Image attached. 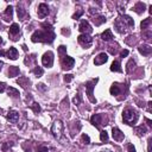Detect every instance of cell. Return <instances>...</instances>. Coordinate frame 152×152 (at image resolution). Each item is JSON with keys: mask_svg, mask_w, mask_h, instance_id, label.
Returning <instances> with one entry per match:
<instances>
[{"mask_svg": "<svg viewBox=\"0 0 152 152\" xmlns=\"http://www.w3.org/2000/svg\"><path fill=\"white\" fill-rule=\"evenodd\" d=\"M43 30H37L34 32V35L31 36V40L34 43L42 42V43H52L55 39V32L50 24L48 23H43L42 24Z\"/></svg>", "mask_w": 152, "mask_h": 152, "instance_id": "obj_1", "label": "cell"}, {"mask_svg": "<svg viewBox=\"0 0 152 152\" xmlns=\"http://www.w3.org/2000/svg\"><path fill=\"white\" fill-rule=\"evenodd\" d=\"M134 26V21L129 16H123L120 18H118L114 23V27L119 34H124L126 31V27H133Z\"/></svg>", "mask_w": 152, "mask_h": 152, "instance_id": "obj_2", "label": "cell"}, {"mask_svg": "<svg viewBox=\"0 0 152 152\" xmlns=\"http://www.w3.org/2000/svg\"><path fill=\"white\" fill-rule=\"evenodd\" d=\"M138 119H139V114L134 110H132V108H126L123 112V120L127 125H132V126L136 125Z\"/></svg>", "mask_w": 152, "mask_h": 152, "instance_id": "obj_3", "label": "cell"}, {"mask_svg": "<svg viewBox=\"0 0 152 152\" xmlns=\"http://www.w3.org/2000/svg\"><path fill=\"white\" fill-rule=\"evenodd\" d=\"M97 82V79L95 80H90L88 82H86V92H87V95H88V99L92 103H96V99L93 96V90H94V87H95V83Z\"/></svg>", "mask_w": 152, "mask_h": 152, "instance_id": "obj_4", "label": "cell"}, {"mask_svg": "<svg viewBox=\"0 0 152 152\" xmlns=\"http://www.w3.org/2000/svg\"><path fill=\"white\" fill-rule=\"evenodd\" d=\"M62 132H63V124L61 120H57L53 123L52 127H51V133L53 134L56 139H61V136H62Z\"/></svg>", "mask_w": 152, "mask_h": 152, "instance_id": "obj_5", "label": "cell"}, {"mask_svg": "<svg viewBox=\"0 0 152 152\" xmlns=\"http://www.w3.org/2000/svg\"><path fill=\"white\" fill-rule=\"evenodd\" d=\"M61 64H62V69L63 70H70V69H73L74 64H75V60L73 57L66 55V56H63L61 58Z\"/></svg>", "mask_w": 152, "mask_h": 152, "instance_id": "obj_6", "label": "cell"}, {"mask_svg": "<svg viewBox=\"0 0 152 152\" xmlns=\"http://www.w3.org/2000/svg\"><path fill=\"white\" fill-rule=\"evenodd\" d=\"M18 55H19V52L18 50L14 48V47H11L7 51H3V50H0V56H5L10 60H17L18 58Z\"/></svg>", "mask_w": 152, "mask_h": 152, "instance_id": "obj_7", "label": "cell"}, {"mask_svg": "<svg viewBox=\"0 0 152 152\" xmlns=\"http://www.w3.org/2000/svg\"><path fill=\"white\" fill-rule=\"evenodd\" d=\"M53 52L52 51H48L45 52L44 55H43L42 57V63H43V66H45L48 68H51L53 66Z\"/></svg>", "mask_w": 152, "mask_h": 152, "instance_id": "obj_8", "label": "cell"}, {"mask_svg": "<svg viewBox=\"0 0 152 152\" xmlns=\"http://www.w3.org/2000/svg\"><path fill=\"white\" fill-rule=\"evenodd\" d=\"M77 40H79L80 44H81L82 47H84L86 49L89 48V47L92 45V43H93V38H92L89 35H86V34L80 35V36L77 37Z\"/></svg>", "mask_w": 152, "mask_h": 152, "instance_id": "obj_9", "label": "cell"}, {"mask_svg": "<svg viewBox=\"0 0 152 152\" xmlns=\"http://www.w3.org/2000/svg\"><path fill=\"white\" fill-rule=\"evenodd\" d=\"M79 30L82 32V34H86V35H89L90 32L93 31L90 24H89L87 20H84V19L81 20V23H80V25H79Z\"/></svg>", "mask_w": 152, "mask_h": 152, "instance_id": "obj_10", "label": "cell"}, {"mask_svg": "<svg viewBox=\"0 0 152 152\" xmlns=\"http://www.w3.org/2000/svg\"><path fill=\"white\" fill-rule=\"evenodd\" d=\"M48 14H49V6L44 3L39 4V6H38V17L40 19H43V18H45Z\"/></svg>", "mask_w": 152, "mask_h": 152, "instance_id": "obj_11", "label": "cell"}, {"mask_svg": "<svg viewBox=\"0 0 152 152\" xmlns=\"http://www.w3.org/2000/svg\"><path fill=\"white\" fill-rule=\"evenodd\" d=\"M107 61H108L107 53L101 52V53H99V55H97V56L95 57V60H94V64H95V66H102V64H105Z\"/></svg>", "mask_w": 152, "mask_h": 152, "instance_id": "obj_12", "label": "cell"}, {"mask_svg": "<svg viewBox=\"0 0 152 152\" xmlns=\"http://www.w3.org/2000/svg\"><path fill=\"white\" fill-rule=\"evenodd\" d=\"M112 136H113V139L116 140V142H123L124 138H125V134L118 127H113L112 128Z\"/></svg>", "mask_w": 152, "mask_h": 152, "instance_id": "obj_13", "label": "cell"}, {"mask_svg": "<svg viewBox=\"0 0 152 152\" xmlns=\"http://www.w3.org/2000/svg\"><path fill=\"white\" fill-rule=\"evenodd\" d=\"M90 123L93 126H95L96 128H100L101 124H102V115L101 114H94L90 118Z\"/></svg>", "mask_w": 152, "mask_h": 152, "instance_id": "obj_14", "label": "cell"}, {"mask_svg": "<svg viewBox=\"0 0 152 152\" xmlns=\"http://www.w3.org/2000/svg\"><path fill=\"white\" fill-rule=\"evenodd\" d=\"M19 32H20V27H19V25H18V24L13 23L12 25L10 26V35H11V37H12V39H13V40H17L16 36H17V35H19Z\"/></svg>", "mask_w": 152, "mask_h": 152, "instance_id": "obj_15", "label": "cell"}, {"mask_svg": "<svg viewBox=\"0 0 152 152\" xmlns=\"http://www.w3.org/2000/svg\"><path fill=\"white\" fill-rule=\"evenodd\" d=\"M6 118H7V120L11 121V123H17V121H18V119H19V113H18L17 111L11 110V111H8Z\"/></svg>", "mask_w": 152, "mask_h": 152, "instance_id": "obj_16", "label": "cell"}, {"mask_svg": "<svg viewBox=\"0 0 152 152\" xmlns=\"http://www.w3.org/2000/svg\"><path fill=\"white\" fill-rule=\"evenodd\" d=\"M138 50H139V52L142 53V55H144V56H150L151 52H152V48H151L150 45H140V47L138 48Z\"/></svg>", "mask_w": 152, "mask_h": 152, "instance_id": "obj_17", "label": "cell"}, {"mask_svg": "<svg viewBox=\"0 0 152 152\" xmlns=\"http://www.w3.org/2000/svg\"><path fill=\"white\" fill-rule=\"evenodd\" d=\"M145 8H146L145 4H144V3H142V1H139V3H137V4L134 5L133 11H136V12H137L138 14H142V13H144Z\"/></svg>", "mask_w": 152, "mask_h": 152, "instance_id": "obj_18", "label": "cell"}, {"mask_svg": "<svg viewBox=\"0 0 152 152\" xmlns=\"http://www.w3.org/2000/svg\"><path fill=\"white\" fill-rule=\"evenodd\" d=\"M12 16H13V7L10 5V6H7V8L5 10V12H4V19L6 21H8V20L12 19Z\"/></svg>", "mask_w": 152, "mask_h": 152, "instance_id": "obj_19", "label": "cell"}, {"mask_svg": "<svg viewBox=\"0 0 152 152\" xmlns=\"http://www.w3.org/2000/svg\"><path fill=\"white\" fill-rule=\"evenodd\" d=\"M110 92H111V94H112L113 96H116V95H119V94H120V92H121L120 84H119V83H113V84L111 86V89H110Z\"/></svg>", "mask_w": 152, "mask_h": 152, "instance_id": "obj_20", "label": "cell"}, {"mask_svg": "<svg viewBox=\"0 0 152 152\" xmlns=\"http://www.w3.org/2000/svg\"><path fill=\"white\" fill-rule=\"evenodd\" d=\"M20 70H19V67H16V66H12L8 68V77H14V76L19 75Z\"/></svg>", "mask_w": 152, "mask_h": 152, "instance_id": "obj_21", "label": "cell"}, {"mask_svg": "<svg viewBox=\"0 0 152 152\" xmlns=\"http://www.w3.org/2000/svg\"><path fill=\"white\" fill-rule=\"evenodd\" d=\"M101 38L103 39V40H111L112 38H113V34H112V31L110 30V29H107V30H105V32H102V35H101Z\"/></svg>", "mask_w": 152, "mask_h": 152, "instance_id": "obj_22", "label": "cell"}, {"mask_svg": "<svg viewBox=\"0 0 152 152\" xmlns=\"http://www.w3.org/2000/svg\"><path fill=\"white\" fill-rule=\"evenodd\" d=\"M111 70L112 71H116V73H121L123 69H121V64L119 61H114L112 63V66H111Z\"/></svg>", "mask_w": 152, "mask_h": 152, "instance_id": "obj_23", "label": "cell"}, {"mask_svg": "<svg viewBox=\"0 0 152 152\" xmlns=\"http://www.w3.org/2000/svg\"><path fill=\"white\" fill-rule=\"evenodd\" d=\"M93 21H94V24H95L96 26H100L101 24L106 23V18H105L103 16H97V17H94Z\"/></svg>", "mask_w": 152, "mask_h": 152, "instance_id": "obj_24", "label": "cell"}, {"mask_svg": "<svg viewBox=\"0 0 152 152\" xmlns=\"http://www.w3.org/2000/svg\"><path fill=\"white\" fill-rule=\"evenodd\" d=\"M7 94L10 96H12V97H18L19 96V90L13 88V87H8V88H7Z\"/></svg>", "mask_w": 152, "mask_h": 152, "instance_id": "obj_25", "label": "cell"}, {"mask_svg": "<svg viewBox=\"0 0 152 152\" xmlns=\"http://www.w3.org/2000/svg\"><path fill=\"white\" fill-rule=\"evenodd\" d=\"M17 82L23 87V88H27V86H29V83H30V80L27 79V77H20V79H18L17 80Z\"/></svg>", "mask_w": 152, "mask_h": 152, "instance_id": "obj_26", "label": "cell"}, {"mask_svg": "<svg viewBox=\"0 0 152 152\" xmlns=\"http://www.w3.org/2000/svg\"><path fill=\"white\" fill-rule=\"evenodd\" d=\"M150 24H151V18H146V19H144L142 23H140V27H142V31H145V30H147V27L150 26Z\"/></svg>", "mask_w": 152, "mask_h": 152, "instance_id": "obj_27", "label": "cell"}, {"mask_svg": "<svg viewBox=\"0 0 152 152\" xmlns=\"http://www.w3.org/2000/svg\"><path fill=\"white\" fill-rule=\"evenodd\" d=\"M17 13H18V18L19 19H23L25 16H26V11L21 7L20 5H18V7H17Z\"/></svg>", "mask_w": 152, "mask_h": 152, "instance_id": "obj_28", "label": "cell"}, {"mask_svg": "<svg viewBox=\"0 0 152 152\" xmlns=\"http://www.w3.org/2000/svg\"><path fill=\"white\" fill-rule=\"evenodd\" d=\"M136 133H138V136H144V134L146 133V127H145L144 125L138 126V127L136 128Z\"/></svg>", "mask_w": 152, "mask_h": 152, "instance_id": "obj_29", "label": "cell"}, {"mask_svg": "<svg viewBox=\"0 0 152 152\" xmlns=\"http://www.w3.org/2000/svg\"><path fill=\"white\" fill-rule=\"evenodd\" d=\"M32 71H34V74L37 76V77H40V76H43V74H44V70H43V68L42 67H36L34 70H32Z\"/></svg>", "mask_w": 152, "mask_h": 152, "instance_id": "obj_30", "label": "cell"}, {"mask_svg": "<svg viewBox=\"0 0 152 152\" xmlns=\"http://www.w3.org/2000/svg\"><path fill=\"white\" fill-rule=\"evenodd\" d=\"M127 68H126V71L127 73H131L132 71V69L136 67V62L133 61V60H129V62L127 63V66H126Z\"/></svg>", "mask_w": 152, "mask_h": 152, "instance_id": "obj_31", "label": "cell"}, {"mask_svg": "<svg viewBox=\"0 0 152 152\" xmlns=\"http://www.w3.org/2000/svg\"><path fill=\"white\" fill-rule=\"evenodd\" d=\"M30 107H31V110L34 111L35 113H37V114L40 112V106H39V103H37V102H34Z\"/></svg>", "mask_w": 152, "mask_h": 152, "instance_id": "obj_32", "label": "cell"}, {"mask_svg": "<svg viewBox=\"0 0 152 152\" xmlns=\"http://www.w3.org/2000/svg\"><path fill=\"white\" fill-rule=\"evenodd\" d=\"M58 52H60V55H61L62 57L66 56V55H67V47L60 45V47H58Z\"/></svg>", "mask_w": 152, "mask_h": 152, "instance_id": "obj_33", "label": "cell"}, {"mask_svg": "<svg viewBox=\"0 0 152 152\" xmlns=\"http://www.w3.org/2000/svg\"><path fill=\"white\" fill-rule=\"evenodd\" d=\"M100 140H101V142H107V140H108V134H107L106 131H101V133H100Z\"/></svg>", "mask_w": 152, "mask_h": 152, "instance_id": "obj_34", "label": "cell"}, {"mask_svg": "<svg viewBox=\"0 0 152 152\" xmlns=\"http://www.w3.org/2000/svg\"><path fill=\"white\" fill-rule=\"evenodd\" d=\"M11 146H13V143H4L3 144V152H7V150H8V147H11Z\"/></svg>", "mask_w": 152, "mask_h": 152, "instance_id": "obj_35", "label": "cell"}, {"mask_svg": "<svg viewBox=\"0 0 152 152\" xmlns=\"http://www.w3.org/2000/svg\"><path fill=\"white\" fill-rule=\"evenodd\" d=\"M82 142L84 144H90V139H89V136H87V134H82Z\"/></svg>", "mask_w": 152, "mask_h": 152, "instance_id": "obj_36", "label": "cell"}, {"mask_svg": "<svg viewBox=\"0 0 152 152\" xmlns=\"http://www.w3.org/2000/svg\"><path fill=\"white\" fill-rule=\"evenodd\" d=\"M82 14H83V10H79L77 12H76V13L73 16V19H79V18H80Z\"/></svg>", "mask_w": 152, "mask_h": 152, "instance_id": "obj_37", "label": "cell"}, {"mask_svg": "<svg viewBox=\"0 0 152 152\" xmlns=\"http://www.w3.org/2000/svg\"><path fill=\"white\" fill-rule=\"evenodd\" d=\"M81 101H82L81 95H80V94H77V95L75 96V99H74V103H75V105H80V103H81Z\"/></svg>", "mask_w": 152, "mask_h": 152, "instance_id": "obj_38", "label": "cell"}, {"mask_svg": "<svg viewBox=\"0 0 152 152\" xmlns=\"http://www.w3.org/2000/svg\"><path fill=\"white\" fill-rule=\"evenodd\" d=\"M71 80H73V75H71V74H67V75H64V81H66L67 83L71 82Z\"/></svg>", "mask_w": 152, "mask_h": 152, "instance_id": "obj_39", "label": "cell"}, {"mask_svg": "<svg viewBox=\"0 0 152 152\" xmlns=\"http://www.w3.org/2000/svg\"><path fill=\"white\" fill-rule=\"evenodd\" d=\"M48 147L47 146H38L37 147V152H48Z\"/></svg>", "mask_w": 152, "mask_h": 152, "instance_id": "obj_40", "label": "cell"}, {"mask_svg": "<svg viewBox=\"0 0 152 152\" xmlns=\"http://www.w3.org/2000/svg\"><path fill=\"white\" fill-rule=\"evenodd\" d=\"M127 150H128V152H137V151H136V147H134L132 144H128V145H127Z\"/></svg>", "mask_w": 152, "mask_h": 152, "instance_id": "obj_41", "label": "cell"}, {"mask_svg": "<svg viewBox=\"0 0 152 152\" xmlns=\"http://www.w3.org/2000/svg\"><path fill=\"white\" fill-rule=\"evenodd\" d=\"M5 89H6V83L5 82H0V93L5 92Z\"/></svg>", "mask_w": 152, "mask_h": 152, "instance_id": "obj_42", "label": "cell"}, {"mask_svg": "<svg viewBox=\"0 0 152 152\" xmlns=\"http://www.w3.org/2000/svg\"><path fill=\"white\" fill-rule=\"evenodd\" d=\"M151 144H152V138H149L147 140V151L151 152Z\"/></svg>", "mask_w": 152, "mask_h": 152, "instance_id": "obj_43", "label": "cell"}, {"mask_svg": "<svg viewBox=\"0 0 152 152\" xmlns=\"http://www.w3.org/2000/svg\"><path fill=\"white\" fill-rule=\"evenodd\" d=\"M128 53H129V52H128V50H123V51H121V53H120V55H121V57L124 58V57L128 56Z\"/></svg>", "mask_w": 152, "mask_h": 152, "instance_id": "obj_44", "label": "cell"}, {"mask_svg": "<svg viewBox=\"0 0 152 152\" xmlns=\"http://www.w3.org/2000/svg\"><path fill=\"white\" fill-rule=\"evenodd\" d=\"M62 32H63V35H70V31L69 30H62Z\"/></svg>", "mask_w": 152, "mask_h": 152, "instance_id": "obj_45", "label": "cell"}, {"mask_svg": "<svg viewBox=\"0 0 152 152\" xmlns=\"http://www.w3.org/2000/svg\"><path fill=\"white\" fill-rule=\"evenodd\" d=\"M146 123H147V125H149V126H150V127H151V126H152V121H151V120H150V119H146Z\"/></svg>", "mask_w": 152, "mask_h": 152, "instance_id": "obj_46", "label": "cell"}, {"mask_svg": "<svg viewBox=\"0 0 152 152\" xmlns=\"http://www.w3.org/2000/svg\"><path fill=\"white\" fill-rule=\"evenodd\" d=\"M147 105H149V112H151V105H152V102H151V101H149V103H147Z\"/></svg>", "mask_w": 152, "mask_h": 152, "instance_id": "obj_47", "label": "cell"}, {"mask_svg": "<svg viewBox=\"0 0 152 152\" xmlns=\"http://www.w3.org/2000/svg\"><path fill=\"white\" fill-rule=\"evenodd\" d=\"M3 66H4V63H3L1 61H0V70H1V68H3Z\"/></svg>", "mask_w": 152, "mask_h": 152, "instance_id": "obj_48", "label": "cell"}, {"mask_svg": "<svg viewBox=\"0 0 152 152\" xmlns=\"http://www.w3.org/2000/svg\"><path fill=\"white\" fill-rule=\"evenodd\" d=\"M3 43H4V42H3V39H1V37H0V44H3Z\"/></svg>", "mask_w": 152, "mask_h": 152, "instance_id": "obj_49", "label": "cell"}, {"mask_svg": "<svg viewBox=\"0 0 152 152\" xmlns=\"http://www.w3.org/2000/svg\"><path fill=\"white\" fill-rule=\"evenodd\" d=\"M0 112H1V108H0Z\"/></svg>", "mask_w": 152, "mask_h": 152, "instance_id": "obj_50", "label": "cell"}]
</instances>
